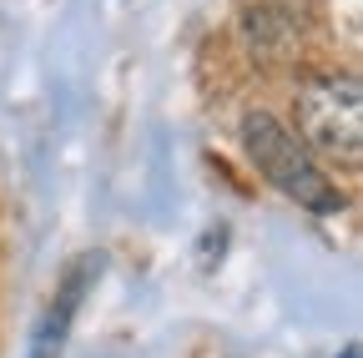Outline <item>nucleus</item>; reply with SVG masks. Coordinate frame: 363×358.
Segmentation results:
<instances>
[{
  "mask_svg": "<svg viewBox=\"0 0 363 358\" xmlns=\"http://www.w3.org/2000/svg\"><path fill=\"white\" fill-rule=\"evenodd\" d=\"M247 40L262 56H293V46L303 40V16H293L288 6L262 0V6L247 11Z\"/></svg>",
  "mask_w": 363,
  "mask_h": 358,
  "instance_id": "nucleus-3",
  "label": "nucleus"
},
{
  "mask_svg": "<svg viewBox=\"0 0 363 358\" xmlns=\"http://www.w3.org/2000/svg\"><path fill=\"white\" fill-rule=\"evenodd\" d=\"M298 142L338 167L363 162V91L353 76H318L298 91Z\"/></svg>",
  "mask_w": 363,
  "mask_h": 358,
  "instance_id": "nucleus-2",
  "label": "nucleus"
},
{
  "mask_svg": "<svg viewBox=\"0 0 363 358\" xmlns=\"http://www.w3.org/2000/svg\"><path fill=\"white\" fill-rule=\"evenodd\" d=\"M242 142H247L252 167H257L283 197H293L298 207H308V212H338V207H343L338 187L328 182V172L313 162V152L293 137L278 116L252 111V116L242 121Z\"/></svg>",
  "mask_w": 363,
  "mask_h": 358,
  "instance_id": "nucleus-1",
  "label": "nucleus"
},
{
  "mask_svg": "<svg viewBox=\"0 0 363 358\" xmlns=\"http://www.w3.org/2000/svg\"><path fill=\"white\" fill-rule=\"evenodd\" d=\"M343 358H358V353H353V348H348V353H343Z\"/></svg>",
  "mask_w": 363,
  "mask_h": 358,
  "instance_id": "nucleus-4",
  "label": "nucleus"
}]
</instances>
